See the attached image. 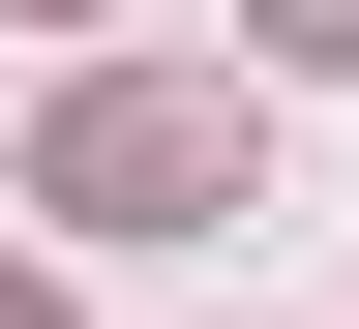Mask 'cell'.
Segmentation results:
<instances>
[{"label": "cell", "mask_w": 359, "mask_h": 329, "mask_svg": "<svg viewBox=\"0 0 359 329\" xmlns=\"http://www.w3.org/2000/svg\"><path fill=\"white\" fill-rule=\"evenodd\" d=\"M269 60H359V0H269Z\"/></svg>", "instance_id": "cell-2"}, {"label": "cell", "mask_w": 359, "mask_h": 329, "mask_svg": "<svg viewBox=\"0 0 359 329\" xmlns=\"http://www.w3.org/2000/svg\"><path fill=\"white\" fill-rule=\"evenodd\" d=\"M30 210H90V240H180V210H240V90H60Z\"/></svg>", "instance_id": "cell-1"}, {"label": "cell", "mask_w": 359, "mask_h": 329, "mask_svg": "<svg viewBox=\"0 0 359 329\" xmlns=\"http://www.w3.org/2000/svg\"><path fill=\"white\" fill-rule=\"evenodd\" d=\"M0 329H60V300H30V269H0Z\"/></svg>", "instance_id": "cell-3"}, {"label": "cell", "mask_w": 359, "mask_h": 329, "mask_svg": "<svg viewBox=\"0 0 359 329\" xmlns=\"http://www.w3.org/2000/svg\"><path fill=\"white\" fill-rule=\"evenodd\" d=\"M30 30H90V0H30Z\"/></svg>", "instance_id": "cell-4"}]
</instances>
